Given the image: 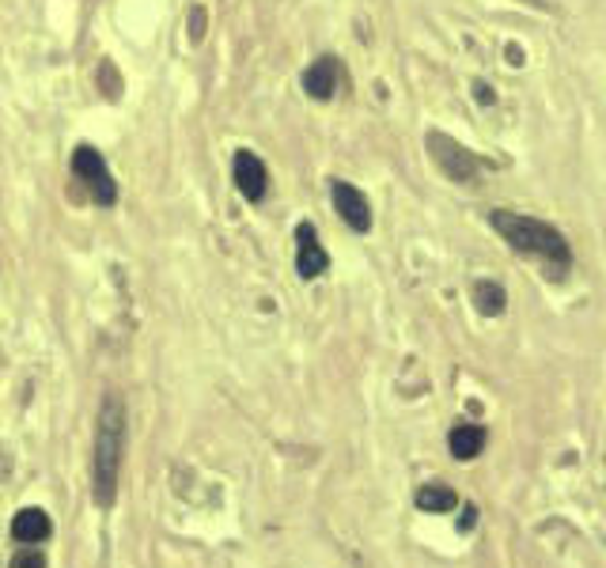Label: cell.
Wrapping results in <instances>:
<instances>
[{"instance_id": "cell-1", "label": "cell", "mask_w": 606, "mask_h": 568, "mask_svg": "<svg viewBox=\"0 0 606 568\" xmlns=\"http://www.w3.org/2000/svg\"><path fill=\"white\" fill-rule=\"evenodd\" d=\"M489 223L516 254L538 262L542 277H549V281H565V277L572 274V246L554 223L534 220V216H523L512 209H493Z\"/></svg>"}, {"instance_id": "cell-2", "label": "cell", "mask_w": 606, "mask_h": 568, "mask_svg": "<svg viewBox=\"0 0 606 568\" xmlns=\"http://www.w3.org/2000/svg\"><path fill=\"white\" fill-rule=\"evenodd\" d=\"M125 455V402L122 395H107L99 406V428H95V504L110 508L118 497V470Z\"/></svg>"}, {"instance_id": "cell-3", "label": "cell", "mask_w": 606, "mask_h": 568, "mask_svg": "<svg viewBox=\"0 0 606 568\" xmlns=\"http://www.w3.org/2000/svg\"><path fill=\"white\" fill-rule=\"evenodd\" d=\"M425 144H428V156H433V164L440 167V171L448 174L451 182H459V186H470V182L477 179V171H482V159H477L470 148H462L455 137H448V133L433 130L425 137Z\"/></svg>"}, {"instance_id": "cell-4", "label": "cell", "mask_w": 606, "mask_h": 568, "mask_svg": "<svg viewBox=\"0 0 606 568\" xmlns=\"http://www.w3.org/2000/svg\"><path fill=\"white\" fill-rule=\"evenodd\" d=\"M73 174L84 182L87 194H92V202L99 205V209H110V205L118 202L114 174H110L107 159H102L92 144H80V148L73 152Z\"/></svg>"}, {"instance_id": "cell-5", "label": "cell", "mask_w": 606, "mask_h": 568, "mask_svg": "<svg viewBox=\"0 0 606 568\" xmlns=\"http://www.w3.org/2000/svg\"><path fill=\"white\" fill-rule=\"evenodd\" d=\"M231 179H235V190L246 197L251 205H258L262 197H266L269 190V171L266 164H262L258 156H254L251 148H239L235 156H231Z\"/></svg>"}, {"instance_id": "cell-6", "label": "cell", "mask_w": 606, "mask_h": 568, "mask_svg": "<svg viewBox=\"0 0 606 568\" xmlns=\"http://www.w3.org/2000/svg\"><path fill=\"white\" fill-rule=\"evenodd\" d=\"M330 197H334V213L341 216V220L349 223L353 231H372V205L368 197L361 194V190L353 186V182L346 179H334L330 182Z\"/></svg>"}, {"instance_id": "cell-7", "label": "cell", "mask_w": 606, "mask_h": 568, "mask_svg": "<svg viewBox=\"0 0 606 568\" xmlns=\"http://www.w3.org/2000/svg\"><path fill=\"white\" fill-rule=\"evenodd\" d=\"M326 269H330V254L323 251L315 228H311V223H300L296 228V274L303 281H315Z\"/></svg>"}, {"instance_id": "cell-8", "label": "cell", "mask_w": 606, "mask_h": 568, "mask_svg": "<svg viewBox=\"0 0 606 568\" xmlns=\"http://www.w3.org/2000/svg\"><path fill=\"white\" fill-rule=\"evenodd\" d=\"M338 80H341V61L338 58H318L315 65L303 72V92L318 102H330L338 95Z\"/></svg>"}, {"instance_id": "cell-9", "label": "cell", "mask_w": 606, "mask_h": 568, "mask_svg": "<svg viewBox=\"0 0 606 568\" xmlns=\"http://www.w3.org/2000/svg\"><path fill=\"white\" fill-rule=\"evenodd\" d=\"M50 534H53V523L43 508H20L15 511L12 539L20 542V546H38V542H46Z\"/></svg>"}, {"instance_id": "cell-10", "label": "cell", "mask_w": 606, "mask_h": 568, "mask_svg": "<svg viewBox=\"0 0 606 568\" xmlns=\"http://www.w3.org/2000/svg\"><path fill=\"white\" fill-rule=\"evenodd\" d=\"M448 447H451V455L459 462L477 459V455H482V447H485V428L482 425H470V421H462V425H455L448 432Z\"/></svg>"}, {"instance_id": "cell-11", "label": "cell", "mask_w": 606, "mask_h": 568, "mask_svg": "<svg viewBox=\"0 0 606 568\" xmlns=\"http://www.w3.org/2000/svg\"><path fill=\"white\" fill-rule=\"evenodd\" d=\"M474 307L485 318H500L508 311V292L497 281H474Z\"/></svg>"}, {"instance_id": "cell-12", "label": "cell", "mask_w": 606, "mask_h": 568, "mask_svg": "<svg viewBox=\"0 0 606 568\" xmlns=\"http://www.w3.org/2000/svg\"><path fill=\"white\" fill-rule=\"evenodd\" d=\"M417 508L421 511H451L455 504H459V497H455V490H448V485L433 482V485H421L417 490Z\"/></svg>"}, {"instance_id": "cell-13", "label": "cell", "mask_w": 606, "mask_h": 568, "mask_svg": "<svg viewBox=\"0 0 606 568\" xmlns=\"http://www.w3.org/2000/svg\"><path fill=\"white\" fill-rule=\"evenodd\" d=\"M8 568H46V554L38 546H23L20 554L12 557V565Z\"/></svg>"}, {"instance_id": "cell-14", "label": "cell", "mask_w": 606, "mask_h": 568, "mask_svg": "<svg viewBox=\"0 0 606 568\" xmlns=\"http://www.w3.org/2000/svg\"><path fill=\"white\" fill-rule=\"evenodd\" d=\"M190 38H194V43H202V38H205V12H202V8H194V12H190Z\"/></svg>"}, {"instance_id": "cell-15", "label": "cell", "mask_w": 606, "mask_h": 568, "mask_svg": "<svg viewBox=\"0 0 606 568\" xmlns=\"http://www.w3.org/2000/svg\"><path fill=\"white\" fill-rule=\"evenodd\" d=\"M474 95H477V102H485V107H493V102H497V95H493V87H489V84H482V80H477V84H474Z\"/></svg>"}, {"instance_id": "cell-16", "label": "cell", "mask_w": 606, "mask_h": 568, "mask_svg": "<svg viewBox=\"0 0 606 568\" xmlns=\"http://www.w3.org/2000/svg\"><path fill=\"white\" fill-rule=\"evenodd\" d=\"M474 523H477V508L474 504H466V508H462V519H459V531H470Z\"/></svg>"}, {"instance_id": "cell-17", "label": "cell", "mask_w": 606, "mask_h": 568, "mask_svg": "<svg viewBox=\"0 0 606 568\" xmlns=\"http://www.w3.org/2000/svg\"><path fill=\"white\" fill-rule=\"evenodd\" d=\"M528 4H531V8H549L546 0H528Z\"/></svg>"}]
</instances>
